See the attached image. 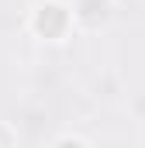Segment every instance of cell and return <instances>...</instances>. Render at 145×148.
I'll return each mask as SVG.
<instances>
[{"instance_id":"3957f363","label":"cell","mask_w":145,"mask_h":148,"mask_svg":"<svg viewBox=\"0 0 145 148\" xmlns=\"http://www.w3.org/2000/svg\"><path fill=\"white\" fill-rule=\"evenodd\" d=\"M0 148H14V131L7 124H0Z\"/></svg>"},{"instance_id":"277c9868","label":"cell","mask_w":145,"mask_h":148,"mask_svg":"<svg viewBox=\"0 0 145 148\" xmlns=\"http://www.w3.org/2000/svg\"><path fill=\"white\" fill-rule=\"evenodd\" d=\"M55 148H86V145H83L79 138H62V141H59Z\"/></svg>"},{"instance_id":"7a4b0ae2","label":"cell","mask_w":145,"mask_h":148,"mask_svg":"<svg viewBox=\"0 0 145 148\" xmlns=\"http://www.w3.org/2000/svg\"><path fill=\"white\" fill-rule=\"evenodd\" d=\"M107 17H110V3L107 0H79V7H76V21L83 28H100Z\"/></svg>"},{"instance_id":"6da1fadb","label":"cell","mask_w":145,"mask_h":148,"mask_svg":"<svg viewBox=\"0 0 145 148\" xmlns=\"http://www.w3.org/2000/svg\"><path fill=\"white\" fill-rule=\"evenodd\" d=\"M31 28H35L38 38H62L66 35V28H69V10L62 7V3H41L35 10V17H31Z\"/></svg>"}]
</instances>
